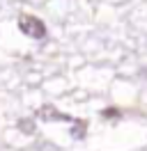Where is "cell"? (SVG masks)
Returning a JSON list of instances; mask_svg holds the SVG:
<instances>
[{
	"label": "cell",
	"instance_id": "1",
	"mask_svg": "<svg viewBox=\"0 0 147 151\" xmlns=\"http://www.w3.org/2000/svg\"><path fill=\"white\" fill-rule=\"evenodd\" d=\"M18 30L28 35V37L32 39H44L46 37V25L41 19H37L32 14H23V16H18Z\"/></svg>",
	"mask_w": 147,
	"mask_h": 151
},
{
	"label": "cell",
	"instance_id": "2",
	"mask_svg": "<svg viewBox=\"0 0 147 151\" xmlns=\"http://www.w3.org/2000/svg\"><path fill=\"white\" fill-rule=\"evenodd\" d=\"M37 117H39L41 122H69V124L76 122V117L64 114V112H60V110H55L53 105H41V108L37 110Z\"/></svg>",
	"mask_w": 147,
	"mask_h": 151
},
{
	"label": "cell",
	"instance_id": "3",
	"mask_svg": "<svg viewBox=\"0 0 147 151\" xmlns=\"http://www.w3.org/2000/svg\"><path fill=\"white\" fill-rule=\"evenodd\" d=\"M85 128H87V122H85V119H76V122H74V128H71V135L76 140H83V137H85Z\"/></svg>",
	"mask_w": 147,
	"mask_h": 151
},
{
	"label": "cell",
	"instance_id": "4",
	"mask_svg": "<svg viewBox=\"0 0 147 151\" xmlns=\"http://www.w3.org/2000/svg\"><path fill=\"white\" fill-rule=\"evenodd\" d=\"M18 131L25 133V135H32L35 133V122L32 119H18Z\"/></svg>",
	"mask_w": 147,
	"mask_h": 151
},
{
	"label": "cell",
	"instance_id": "5",
	"mask_svg": "<svg viewBox=\"0 0 147 151\" xmlns=\"http://www.w3.org/2000/svg\"><path fill=\"white\" fill-rule=\"evenodd\" d=\"M101 117H103V119H115V117H119V112L115 108H106V110L101 112Z\"/></svg>",
	"mask_w": 147,
	"mask_h": 151
}]
</instances>
